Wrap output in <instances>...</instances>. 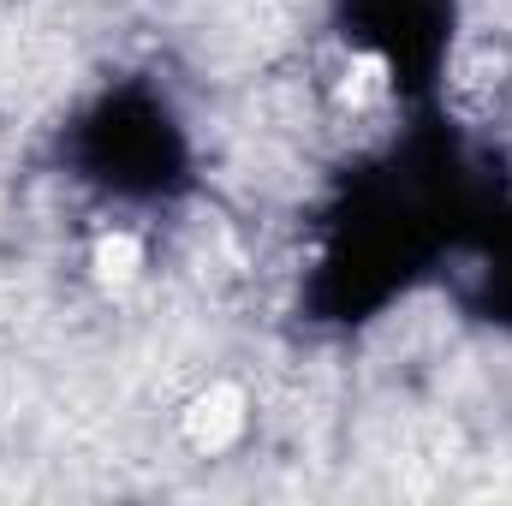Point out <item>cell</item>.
Returning <instances> with one entry per match:
<instances>
[{"label":"cell","instance_id":"obj_3","mask_svg":"<svg viewBox=\"0 0 512 506\" xmlns=\"http://www.w3.org/2000/svg\"><path fill=\"white\" fill-rule=\"evenodd\" d=\"M90 274L102 280V286H131L137 274H143V245L131 239V233H102L96 239V251H90Z\"/></svg>","mask_w":512,"mask_h":506},{"label":"cell","instance_id":"obj_1","mask_svg":"<svg viewBox=\"0 0 512 506\" xmlns=\"http://www.w3.org/2000/svg\"><path fill=\"white\" fill-rule=\"evenodd\" d=\"M245 423H251V405H245V393L233 381H209L179 411V435H185L191 453H227L245 435Z\"/></svg>","mask_w":512,"mask_h":506},{"label":"cell","instance_id":"obj_2","mask_svg":"<svg viewBox=\"0 0 512 506\" xmlns=\"http://www.w3.org/2000/svg\"><path fill=\"white\" fill-rule=\"evenodd\" d=\"M387 84H393L387 54L364 48V54H352L346 72H340V102H346V108H376V102L387 96Z\"/></svg>","mask_w":512,"mask_h":506}]
</instances>
